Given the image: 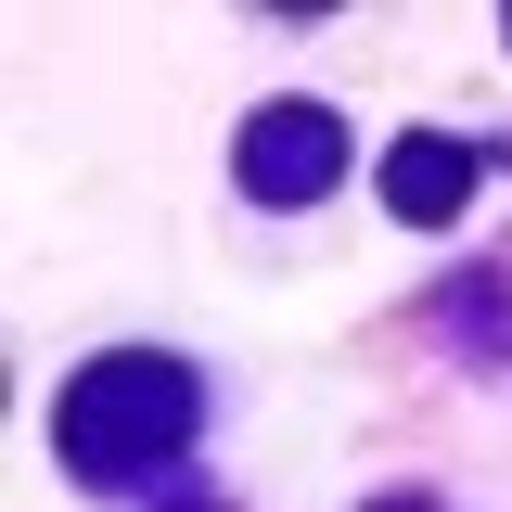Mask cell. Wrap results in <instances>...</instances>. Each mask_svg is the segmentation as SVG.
<instances>
[{
    "label": "cell",
    "mask_w": 512,
    "mask_h": 512,
    "mask_svg": "<svg viewBox=\"0 0 512 512\" xmlns=\"http://www.w3.org/2000/svg\"><path fill=\"white\" fill-rule=\"evenodd\" d=\"M192 436V372L180 359H90L64 397V461L90 487H141L154 461H180Z\"/></svg>",
    "instance_id": "6da1fadb"
},
{
    "label": "cell",
    "mask_w": 512,
    "mask_h": 512,
    "mask_svg": "<svg viewBox=\"0 0 512 512\" xmlns=\"http://www.w3.org/2000/svg\"><path fill=\"white\" fill-rule=\"evenodd\" d=\"M333 167H346V128L320 116V103H269V116L244 128V192L256 205H320Z\"/></svg>",
    "instance_id": "7a4b0ae2"
},
{
    "label": "cell",
    "mask_w": 512,
    "mask_h": 512,
    "mask_svg": "<svg viewBox=\"0 0 512 512\" xmlns=\"http://www.w3.org/2000/svg\"><path fill=\"white\" fill-rule=\"evenodd\" d=\"M461 192H474V154H461V141H436V128L384 154V205H397L410 231H448V218H461Z\"/></svg>",
    "instance_id": "3957f363"
}]
</instances>
